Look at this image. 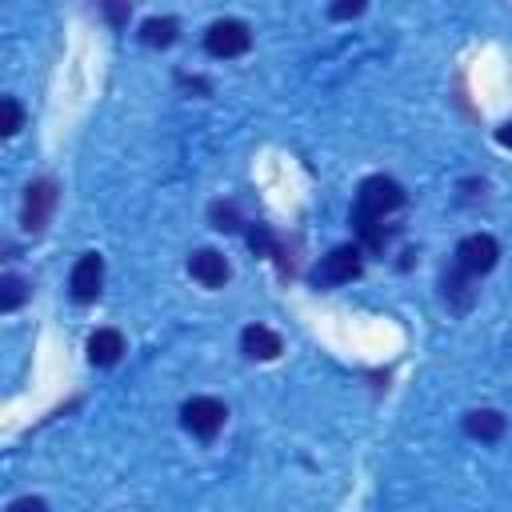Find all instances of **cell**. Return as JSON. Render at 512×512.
<instances>
[{"label":"cell","mask_w":512,"mask_h":512,"mask_svg":"<svg viewBox=\"0 0 512 512\" xmlns=\"http://www.w3.org/2000/svg\"><path fill=\"white\" fill-rule=\"evenodd\" d=\"M248 244H252V252H256V256L276 260V264H280V272H292V264L284 260V248H280V240H276V232H272L268 224H248Z\"/></svg>","instance_id":"obj_12"},{"label":"cell","mask_w":512,"mask_h":512,"mask_svg":"<svg viewBox=\"0 0 512 512\" xmlns=\"http://www.w3.org/2000/svg\"><path fill=\"white\" fill-rule=\"evenodd\" d=\"M88 364H96V368H112L120 356H124V336L116 332V328H96L92 336H88Z\"/></svg>","instance_id":"obj_10"},{"label":"cell","mask_w":512,"mask_h":512,"mask_svg":"<svg viewBox=\"0 0 512 512\" xmlns=\"http://www.w3.org/2000/svg\"><path fill=\"white\" fill-rule=\"evenodd\" d=\"M224 420H228V408H224V400H216V396H192V400H184V408H180V424H184L192 436H200V440H212V436L224 428Z\"/></svg>","instance_id":"obj_4"},{"label":"cell","mask_w":512,"mask_h":512,"mask_svg":"<svg viewBox=\"0 0 512 512\" xmlns=\"http://www.w3.org/2000/svg\"><path fill=\"white\" fill-rule=\"evenodd\" d=\"M0 108H4V128H0V132H4V136H16L20 124H24V108H20V100H16V96H4Z\"/></svg>","instance_id":"obj_16"},{"label":"cell","mask_w":512,"mask_h":512,"mask_svg":"<svg viewBox=\"0 0 512 512\" xmlns=\"http://www.w3.org/2000/svg\"><path fill=\"white\" fill-rule=\"evenodd\" d=\"M496 140H500L504 148H512V120H504V124L496 128Z\"/></svg>","instance_id":"obj_20"},{"label":"cell","mask_w":512,"mask_h":512,"mask_svg":"<svg viewBox=\"0 0 512 512\" xmlns=\"http://www.w3.org/2000/svg\"><path fill=\"white\" fill-rule=\"evenodd\" d=\"M208 220H212V228H220V232H240V228H244V220H240V212H236L232 200H216V204L208 208Z\"/></svg>","instance_id":"obj_15"},{"label":"cell","mask_w":512,"mask_h":512,"mask_svg":"<svg viewBox=\"0 0 512 512\" xmlns=\"http://www.w3.org/2000/svg\"><path fill=\"white\" fill-rule=\"evenodd\" d=\"M8 512H48V504H44L40 496H16V500L8 504Z\"/></svg>","instance_id":"obj_18"},{"label":"cell","mask_w":512,"mask_h":512,"mask_svg":"<svg viewBox=\"0 0 512 512\" xmlns=\"http://www.w3.org/2000/svg\"><path fill=\"white\" fill-rule=\"evenodd\" d=\"M204 48L216 60H232V56H244L252 48V32H248L244 20H216L204 32Z\"/></svg>","instance_id":"obj_5"},{"label":"cell","mask_w":512,"mask_h":512,"mask_svg":"<svg viewBox=\"0 0 512 512\" xmlns=\"http://www.w3.org/2000/svg\"><path fill=\"white\" fill-rule=\"evenodd\" d=\"M240 352H244L248 360H276V356L284 352V344H280V336H276L272 328L248 324V328L240 332Z\"/></svg>","instance_id":"obj_9"},{"label":"cell","mask_w":512,"mask_h":512,"mask_svg":"<svg viewBox=\"0 0 512 512\" xmlns=\"http://www.w3.org/2000/svg\"><path fill=\"white\" fill-rule=\"evenodd\" d=\"M188 276H192L196 284H204V288H224V280H228V260H224L216 248H196V252L188 256Z\"/></svg>","instance_id":"obj_8"},{"label":"cell","mask_w":512,"mask_h":512,"mask_svg":"<svg viewBox=\"0 0 512 512\" xmlns=\"http://www.w3.org/2000/svg\"><path fill=\"white\" fill-rule=\"evenodd\" d=\"M464 432L472 440H500L504 436V416L496 408H472L464 416Z\"/></svg>","instance_id":"obj_11"},{"label":"cell","mask_w":512,"mask_h":512,"mask_svg":"<svg viewBox=\"0 0 512 512\" xmlns=\"http://www.w3.org/2000/svg\"><path fill=\"white\" fill-rule=\"evenodd\" d=\"M360 12H364V0H340V4L328 8L332 20H348V16H360Z\"/></svg>","instance_id":"obj_17"},{"label":"cell","mask_w":512,"mask_h":512,"mask_svg":"<svg viewBox=\"0 0 512 512\" xmlns=\"http://www.w3.org/2000/svg\"><path fill=\"white\" fill-rule=\"evenodd\" d=\"M128 12H132L128 4H104V16H108L112 24H124V20H128Z\"/></svg>","instance_id":"obj_19"},{"label":"cell","mask_w":512,"mask_h":512,"mask_svg":"<svg viewBox=\"0 0 512 512\" xmlns=\"http://www.w3.org/2000/svg\"><path fill=\"white\" fill-rule=\"evenodd\" d=\"M104 288V256L100 252H84L76 264H72V276H68V292L76 304H92Z\"/></svg>","instance_id":"obj_7"},{"label":"cell","mask_w":512,"mask_h":512,"mask_svg":"<svg viewBox=\"0 0 512 512\" xmlns=\"http://www.w3.org/2000/svg\"><path fill=\"white\" fill-rule=\"evenodd\" d=\"M28 296V284L16 276V272H4L0 276V312H16Z\"/></svg>","instance_id":"obj_14"},{"label":"cell","mask_w":512,"mask_h":512,"mask_svg":"<svg viewBox=\"0 0 512 512\" xmlns=\"http://www.w3.org/2000/svg\"><path fill=\"white\" fill-rule=\"evenodd\" d=\"M56 200H60V188H56V180L52 176H40V180H32L28 188H24V204H20V228L24 232H44L48 228V220H52V212H56Z\"/></svg>","instance_id":"obj_2"},{"label":"cell","mask_w":512,"mask_h":512,"mask_svg":"<svg viewBox=\"0 0 512 512\" xmlns=\"http://www.w3.org/2000/svg\"><path fill=\"white\" fill-rule=\"evenodd\" d=\"M404 204V188L388 176H368L356 192V204H352V228L360 236L364 248L380 252L388 244V232H384V216L396 212Z\"/></svg>","instance_id":"obj_1"},{"label":"cell","mask_w":512,"mask_h":512,"mask_svg":"<svg viewBox=\"0 0 512 512\" xmlns=\"http://www.w3.org/2000/svg\"><path fill=\"white\" fill-rule=\"evenodd\" d=\"M496 256H500V244L488 236V232H472L456 244V272H464L468 280L472 276H484L496 268Z\"/></svg>","instance_id":"obj_6"},{"label":"cell","mask_w":512,"mask_h":512,"mask_svg":"<svg viewBox=\"0 0 512 512\" xmlns=\"http://www.w3.org/2000/svg\"><path fill=\"white\" fill-rule=\"evenodd\" d=\"M364 272V252L360 244H336L316 268H312V284L316 288H332V284H348Z\"/></svg>","instance_id":"obj_3"},{"label":"cell","mask_w":512,"mask_h":512,"mask_svg":"<svg viewBox=\"0 0 512 512\" xmlns=\"http://www.w3.org/2000/svg\"><path fill=\"white\" fill-rule=\"evenodd\" d=\"M176 32H180V24H176L172 16H148V20L140 24V40H144L148 48H168V44H176Z\"/></svg>","instance_id":"obj_13"}]
</instances>
